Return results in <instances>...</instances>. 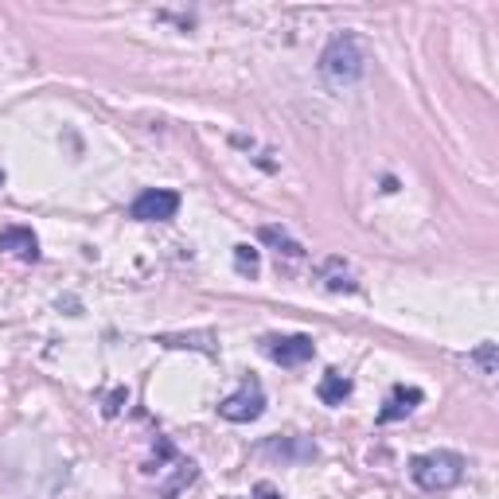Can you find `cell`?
<instances>
[{"label": "cell", "mask_w": 499, "mask_h": 499, "mask_svg": "<svg viewBox=\"0 0 499 499\" xmlns=\"http://www.w3.org/2000/svg\"><path fill=\"white\" fill-rule=\"evenodd\" d=\"M219 414L227 417V422H234V426H242V422H258V417L266 414V386H261L254 375L242 378V386L234 390V394H227V398L219 402Z\"/></svg>", "instance_id": "cell-3"}, {"label": "cell", "mask_w": 499, "mask_h": 499, "mask_svg": "<svg viewBox=\"0 0 499 499\" xmlns=\"http://www.w3.org/2000/svg\"><path fill=\"white\" fill-rule=\"evenodd\" d=\"M317 394H320V402H324V406H344V402L351 398V378H347V375H339V371H328V375L320 378Z\"/></svg>", "instance_id": "cell-8"}, {"label": "cell", "mask_w": 499, "mask_h": 499, "mask_svg": "<svg viewBox=\"0 0 499 499\" xmlns=\"http://www.w3.org/2000/svg\"><path fill=\"white\" fill-rule=\"evenodd\" d=\"M258 239H261V242H269V246H278V254L293 258V261L305 258V246H300L297 239H289V234H285L281 227H261V230H258Z\"/></svg>", "instance_id": "cell-9"}, {"label": "cell", "mask_w": 499, "mask_h": 499, "mask_svg": "<svg viewBox=\"0 0 499 499\" xmlns=\"http://www.w3.org/2000/svg\"><path fill=\"white\" fill-rule=\"evenodd\" d=\"M234 269L242 273V278H258V269H261V254L254 246H234Z\"/></svg>", "instance_id": "cell-11"}, {"label": "cell", "mask_w": 499, "mask_h": 499, "mask_svg": "<svg viewBox=\"0 0 499 499\" xmlns=\"http://www.w3.org/2000/svg\"><path fill=\"white\" fill-rule=\"evenodd\" d=\"M293 445H297V441H269L266 453H293ZM297 453H300V456H317V445H300Z\"/></svg>", "instance_id": "cell-13"}, {"label": "cell", "mask_w": 499, "mask_h": 499, "mask_svg": "<svg viewBox=\"0 0 499 499\" xmlns=\"http://www.w3.org/2000/svg\"><path fill=\"white\" fill-rule=\"evenodd\" d=\"M0 250L5 254H16L24 261H39V239L32 227H5L0 230Z\"/></svg>", "instance_id": "cell-7"}, {"label": "cell", "mask_w": 499, "mask_h": 499, "mask_svg": "<svg viewBox=\"0 0 499 499\" xmlns=\"http://www.w3.org/2000/svg\"><path fill=\"white\" fill-rule=\"evenodd\" d=\"M0 183H5V172H0Z\"/></svg>", "instance_id": "cell-16"}, {"label": "cell", "mask_w": 499, "mask_h": 499, "mask_svg": "<svg viewBox=\"0 0 499 499\" xmlns=\"http://www.w3.org/2000/svg\"><path fill=\"white\" fill-rule=\"evenodd\" d=\"M261 351L278 363V367H300L317 356V344H312V336H266L261 339Z\"/></svg>", "instance_id": "cell-5"}, {"label": "cell", "mask_w": 499, "mask_h": 499, "mask_svg": "<svg viewBox=\"0 0 499 499\" xmlns=\"http://www.w3.org/2000/svg\"><path fill=\"white\" fill-rule=\"evenodd\" d=\"M324 285L332 289V293H356V289H359L356 281H351V273H347V266L339 258H332L324 266Z\"/></svg>", "instance_id": "cell-10"}, {"label": "cell", "mask_w": 499, "mask_h": 499, "mask_svg": "<svg viewBox=\"0 0 499 499\" xmlns=\"http://www.w3.org/2000/svg\"><path fill=\"white\" fill-rule=\"evenodd\" d=\"M367 71V55H363V47H359V39L344 32V35H336L332 44L324 47V55H320V74L328 78L332 86H356L359 78Z\"/></svg>", "instance_id": "cell-2"}, {"label": "cell", "mask_w": 499, "mask_h": 499, "mask_svg": "<svg viewBox=\"0 0 499 499\" xmlns=\"http://www.w3.org/2000/svg\"><path fill=\"white\" fill-rule=\"evenodd\" d=\"M254 499H285L278 488H273L269 480H261V484H254Z\"/></svg>", "instance_id": "cell-15"}, {"label": "cell", "mask_w": 499, "mask_h": 499, "mask_svg": "<svg viewBox=\"0 0 499 499\" xmlns=\"http://www.w3.org/2000/svg\"><path fill=\"white\" fill-rule=\"evenodd\" d=\"M176 211H180V191L149 188V191H141L133 200L129 219H137V222H168V219H176Z\"/></svg>", "instance_id": "cell-4"}, {"label": "cell", "mask_w": 499, "mask_h": 499, "mask_svg": "<svg viewBox=\"0 0 499 499\" xmlns=\"http://www.w3.org/2000/svg\"><path fill=\"white\" fill-rule=\"evenodd\" d=\"M468 363H476L480 375H495V344H484L476 356H468Z\"/></svg>", "instance_id": "cell-12"}, {"label": "cell", "mask_w": 499, "mask_h": 499, "mask_svg": "<svg viewBox=\"0 0 499 499\" xmlns=\"http://www.w3.org/2000/svg\"><path fill=\"white\" fill-rule=\"evenodd\" d=\"M422 398L426 394L417 390V386H390V394H386V402H383V410H378V422H398V417H406V414H414L417 406H422Z\"/></svg>", "instance_id": "cell-6"}, {"label": "cell", "mask_w": 499, "mask_h": 499, "mask_svg": "<svg viewBox=\"0 0 499 499\" xmlns=\"http://www.w3.org/2000/svg\"><path fill=\"white\" fill-rule=\"evenodd\" d=\"M125 402H129V390H125V386H117V390L110 394V398H106V406H102V414H106V417H117Z\"/></svg>", "instance_id": "cell-14"}, {"label": "cell", "mask_w": 499, "mask_h": 499, "mask_svg": "<svg viewBox=\"0 0 499 499\" xmlns=\"http://www.w3.org/2000/svg\"><path fill=\"white\" fill-rule=\"evenodd\" d=\"M465 456L453 449H437V453H422L410 461V476L422 492H449L465 480Z\"/></svg>", "instance_id": "cell-1"}]
</instances>
